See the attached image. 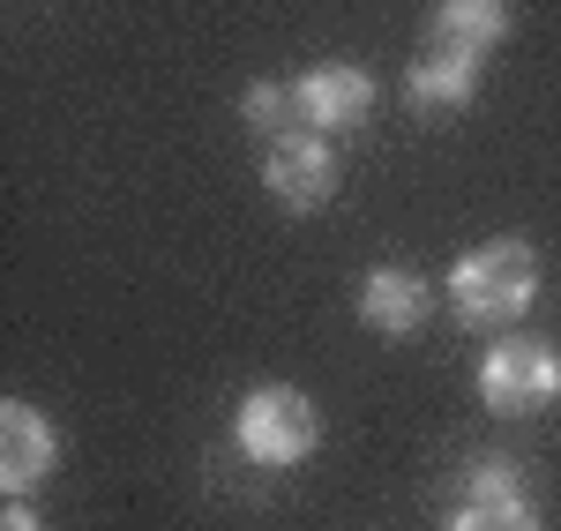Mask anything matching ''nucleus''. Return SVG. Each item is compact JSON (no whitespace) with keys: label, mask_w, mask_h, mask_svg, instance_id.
<instances>
[{"label":"nucleus","mask_w":561,"mask_h":531,"mask_svg":"<svg viewBox=\"0 0 561 531\" xmlns=\"http://www.w3.org/2000/svg\"><path fill=\"white\" fill-rule=\"evenodd\" d=\"M442 300H449V314L465 330H517L524 314H531V300H539V255H531V240L502 232V240L465 247L449 263Z\"/></svg>","instance_id":"obj_1"},{"label":"nucleus","mask_w":561,"mask_h":531,"mask_svg":"<svg viewBox=\"0 0 561 531\" xmlns=\"http://www.w3.org/2000/svg\"><path fill=\"white\" fill-rule=\"evenodd\" d=\"M232 442H240V457L262 464V472H293V464H307V457L322 449V412H314L307 390H293V382H262V390H248L240 412H232Z\"/></svg>","instance_id":"obj_2"},{"label":"nucleus","mask_w":561,"mask_h":531,"mask_svg":"<svg viewBox=\"0 0 561 531\" xmlns=\"http://www.w3.org/2000/svg\"><path fill=\"white\" fill-rule=\"evenodd\" d=\"M554 397H561V353L547 337L510 330V337L486 345V359H479V404L494 419H531V412H547Z\"/></svg>","instance_id":"obj_3"},{"label":"nucleus","mask_w":561,"mask_h":531,"mask_svg":"<svg viewBox=\"0 0 561 531\" xmlns=\"http://www.w3.org/2000/svg\"><path fill=\"white\" fill-rule=\"evenodd\" d=\"M262 187H270L285 210H322V203L337 195V150L314 128L270 135V150H262Z\"/></svg>","instance_id":"obj_4"},{"label":"nucleus","mask_w":561,"mask_h":531,"mask_svg":"<svg viewBox=\"0 0 561 531\" xmlns=\"http://www.w3.org/2000/svg\"><path fill=\"white\" fill-rule=\"evenodd\" d=\"M449 531H539V509H531L517 464H502V457L472 464L457 487V509H449Z\"/></svg>","instance_id":"obj_5"},{"label":"nucleus","mask_w":561,"mask_h":531,"mask_svg":"<svg viewBox=\"0 0 561 531\" xmlns=\"http://www.w3.org/2000/svg\"><path fill=\"white\" fill-rule=\"evenodd\" d=\"M53 464H60V435H53V419H45L38 404L8 397V404H0V494L23 501L31 487L53 480Z\"/></svg>","instance_id":"obj_6"},{"label":"nucleus","mask_w":561,"mask_h":531,"mask_svg":"<svg viewBox=\"0 0 561 531\" xmlns=\"http://www.w3.org/2000/svg\"><path fill=\"white\" fill-rule=\"evenodd\" d=\"M293 97H300V120L314 135H345L375 113V76L352 68V60H322V68H307L293 83Z\"/></svg>","instance_id":"obj_7"},{"label":"nucleus","mask_w":561,"mask_h":531,"mask_svg":"<svg viewBox=\"0 0 561 531\" xmlns=\"http://www.w3.org/2000/svg\"><path fill=\"white\" fill-rule=\"evenodd\" d=\"M427 314H434V292L412 277V269H367V285H359V322L375 330V337H389V345H404V337H420L427 330Z\"/></svg>","instance_id":"obj_8"},{"label":"nucleus","mask_w":561,"mask_h":531,"mask_svg":"<svg viewBox=\"0 0 561 531\" xmlns=\"http://www.w3.org/2000/svg\"><path fill=\"white\" fill-rule=\"evenodd\" d=\"M472 90H479V53H465V45L427 38V53L404 68V97H412V113H465Z\"/></svg>","instance_id":"obj_9"},{"label":"nucleus","mask_w":561,"mask_h":531,"mask_svg":"<svg viewBox=\"0 0 561 531\" xmlns=\"http://www.w3.org/2000/svg\"><path fill=\"white\" fill-rule=\"evenodd\" d=\"M427 38L442 45H465V53H494V45L510 38V0H434V23Z\"/></svg>","instance_id":"obj_10"},{"label":"nucleus","mask_w":561,"mask_h":531,"mask_svg":"<svg viewBox=\"0 0 561 531\" xmlns=\"http://www.w3.org/2000/svg\"><path fill=\"white\" fill-rule=\"evenodd\" d=\"M240 113H248V128H262V135L300 128V97H293V83H248L240 90Z\"/></svg>","instance_id":"obj_11"},{"label":"nucleus","mask_w":561,"mask_h":531,"mask_svg":"<svg viewBox=\"0 0 561 531\" xmlns=\"http://www.w3.org/2000/svg\"><path fill=\"white\" fill-rule=\"evenodd\" d=\"M0 531H45L38 509H23V501H8V517H0Z\"/></svg>","instance_id":"obj_12"}]
</instances>
